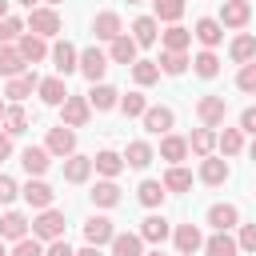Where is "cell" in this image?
Returning <instances> with one entry per match:
<instances>
[{
    "label": "cell",
    "instance_id": "6da1fadb",
    "mask_svg": "<svg viewBox=\"0 0 256 256\" xmlns=\"http://www.w3.org/2000/svg\"><path fill=\"white\" fill-rule=\"evenodd\" d=\"M24 28L48 40V36H56V32H60L64 24H60V12H56L52 4H44V8L36 4V8H28V20H24Z\"/></svg>",
    "mask_w": 256,
    "mask_h": 256
},
{
    "label": "cell",
    "instance_id": "7a4b0ae2",
    "mask_svg": "<svg viewBox=\"0 0 256 256\" xmlns=\"http://www.w3.org/2000/svg\"><path fill=\"white\" fill-rule=\"evenodd\" d=\"M32 236H36V240H56V236H64V212H60V208H40V212L32 216Z\"/></svg>",
    "mask_w": 256,
    "mask_h": 256
},
{
    "label": "cell",
    "instance_id": "3957f363",
    "mask_svg": "<svg viewBox=\"0 0 256 256\" xmlns=\"http://www.w3.org/2000/svg\"><path fill=\"white\" fill-rule=\"evenodd\" d=\"M76 72H80L84 80L100 84V76L108 72V52H100L96 44H92V48H84V52H80V60H76Z\"/></svg>",
    "mask_w": 256,
    "mask_h": 256
},
{
    "label": "cell",
    "instance_id": "277c9868",
    "mask_svg": "<svg viewBox=\"0 0 256 256\" xmlns=\"http://www.w3.org/2000/svg\"><path fill=\"white\" fill-rule=\"evenodd\" d=\"M92 120V104H88V96H72L68 92V100L60 104V124H68V128H84Z\"/></svg>",
    "mask_w": 256,
    "mask_h": 256
},
{
    "label": "cell",
    "instance_id": "5b68a950",
    "mask_svg": "<svg viewBox=\"0 0 256 256\" xmlns=\"http://www.w3.org/2000/svg\"><path fill=\"white\" fill-rule=\"evenodd\" d=\"M196 116H200L204 128H220L224 116H228V100L224 96H200L196 100Z\"/></svg>",
    "mask_w": 256,
    "mask_h": 256
},
{
    "label": "cell",
    "instance_id": "8992f818",
    "mask_svg": "<svg viewBox=\"0 0 256 256\" xmlns=\"http://www.w3.org/2000/svg\"><path fill=\"white\" fill-rule=\"evenodd\" d=\"M172 244H176L180 256H196V252L204 248V232H200V224H176V228H172Z\"/></svg>",
    "mask_w": 256,
    "mask_h": 256
},
{
    "label": "cell",
    "instance_id": "52a82bcc",
    "mask_svg": "<svg viewBox=\"0 0 256 256\" xmlns=\"http://www.w3.org/2000/svg\"><path fill=\"white\" fill-rule=\"evenodd\" d=\"M140 120H144V128H148L152 136H164V132H172V124H176V112H172L168 104H148Z\"/></svg>",
    "mask_w": 256,
    "mask_h": 256
},
{
    "label": "cell",
    "instance_id": "ba28073f",
    "mask_svg": "<svg viewBox=\"0 0 256 256\" xmlns=\"http://www.w3.org/2000/svg\"><path fill=\"white\" fill-rule=\"evenodd\" d=\"M44 148L52 152V156H72L76 152V128H68V124H56V128H48V140H44Z\"/></svg>",
    "mask_w": 256,
    "mask_h": 256
},
{
    "label": "cell",
    "instance_id": "9c48e42d",
    "mask_svg": "<svg viewBox=\"0 0 256 256\" xmlns=\"http://www.w3.org/2000/svg\"><path fill=\"white\" fill-rule=\"evenodd\" d=\"M136 52H140V44H136L128 32H120L116 40H108V60H112V64H124V68H132V64L140 60Z\"/></svg>",
    "mask_w": 256,
    "mask_h": 256
},
{
    "label": "cell",
    "instance_id": "30bf717a",
    "mask_svg": "<svg viewBox=\"0 0 256 256\" xmlns=\"http://www.w3.org/2000/svg\"><path fill=\"white\" fill-rule=\"evenodd\" d=\"M20 196H24L28 208L40 212V208H52V196H56V192H52V184H44L40 176H28V184L20 188Z\"/></svg>",
    "mask_w": 256,
    "mask_h": 256
},
{
    "label": "cell",
    "instance_id": "8fae6325",
    "mask_svg": "<svg viewBox=\"0 0 256 256\" xmlns=\"http://www.w3.org/2000/svg\"><path fill=\"white\" fill-rule=\"evenodd\" d=\"M136 232H140V240H144V244H156V248H160V244L172 236V224H168L160 212H152V216H144V220H140V228H136Z\"/></svg>",
    "mask_w": 256,
    "mask_h": 256
},
{
    "label": "cell",
    "instance_id": "7c38bea8",
    "mask_svg": "<svg viewBox=\"0 0 256 256\" xmlns=\"http://www.w3.org/2000/svg\"><path fill=\"white\" fill-rule=\"evenodd\" d=\"M112 236H116V224H112L108 216H88V220H84V240H88V244L104 248V244H112Z\"/></svg>",
    "mask_w": 256,
    "mask_h": 256
},
{
    "label": "cell",
    "instance_id": "4fadbf2b",
    "mask_svg": "<svg viewBox=\"0 0 256 256\" xmlns=\"http://www.w3.org/2000/svg\"><path fill=\"white\" fill-rule=\"evenodd\" d=\"M216 20H220L224 28H244V24L252 20V4H248V0H224Z\"/></svg>",
    "mask_w": 256,
    "mask_h": 256
},
{
    "label": "cell",
    "instance_id": "5bb4252c",
    "mask_svg": "<svg viewBox=\"0 0 256 256\" xmlns=\"http://www.w3.org/2000/svg\"><path fill=\"white\" fill-rule=\"evenodd\" d=\"M36 96H40L48 108H60V104L68 100V84H64V76H44V80L36 84Z\"/></svg>",
    "mask_w": 256,
    "mask_h": 256
},
{
    "label": "cell",
    "instance_id": "9a60e30c",
    "mask_svg": "<svg viewBox=\"0 0 256 256\" xmlns=\"http://www.w3.org/2000/svg\"><path fill=\"white\" fill-rule=\"evenodd\" d=\"M120 156H124V168H136V172H144V168L156 160V148H152L148 140H132V144L120 152Z\"/></svg>",
    "mask_w": 256,
    "mask_h": 256
},
{
    "label": "cell",
    "instance_id": "2e32d148",
    "mask_svg": "<svg viewBox=\"0 0 256 256\" xmlns=\"http://www.w3.org/2000/svg\"><path fill=\"white\" fill-rule=\"evenodd\" d=\"M208 188H220L232 172H228V160H220V156H200V172H196Z\"/></svg>",
    "mask_w": 256,
    "mask_h": 256
},
{
    "label": "cell",
    "instance_id": "e0dca14e",
    "mask_svg": "<svg viewBox=\"0 0 256 256\" xmlns=\"http://www.w3.org/2000/svg\"><path fill=\"white\" fill-rule=\"evenodd\" d=\"M28 232H32V220H28L24 212H4V216H0V240H12V244H16V240H24Z\"/></svg>",
    "mask_w": 256,
    "mask_h": 256
},
{
    "label": "cell",
    "instance_id": "ac0fdd59",
    "mask_svg": "<svg viewBox=\"0 0 256 256\" xmlns=\"http://www.w3.org/2000/svg\"><path fill=\"white\" fill-rule=\"evenodd\" d=\"M48 56H52V64H56V72H60V76L76 72V60H80L76 44H68V40H56V44L48 48Z\"/></svg>",
    "mask_w": 256,
    "mask_h": 256
},
{
    "label": "cell",
    "instance_id": "d6986e66",
    "mask_svg": "<svg viewBox=\"0 0 256 256\" xmlns=\"http://www.w3.org/2000/svg\"><path fill=\"white\" fill-rule=\"evenodd\" d=\"M36 84H40L36 72H20V76H12V80L4 84V96H8L12 104H20V100H28V96L36 92Z\"/></svg>",
    "mask_w": 256,
    "mask_h": 256
},
{
    "label": "cell",
    "instance_id": "ffe728a7",
    "mask_svg": "<svg viewBox=\"0 0 256 256\" xmlns=\"http://www.w3.org/2000/svg\"><path fill=\"white\" fill-rule=\"evenodd\" d=\"M92 172H100L104 180H116V176L124 172V156L112 152V148H100V152L92 156Z\"/></svg>",
    "mask_w": 256,
    "mask_h": 256
},
{
    "label": "cell",
    "instance_id": "44dd1931",
    "mask_svg": "<svg viewBox=\"0 0 256 256\" xmlns=\"http://www.w3.org/2000/svg\"><path fill=\"white\" fill-rule=\"evenodd\" d=\"M132 40H136L140 48H152V44L160 40V20H156V16H136V20H132Z\"/></svg>",
    "mask_w": 256,
    "mask_h": 256
},
{
    "label": "cell",
    "instance_id": "7402d4cb",
    "mask_svg": "<svg viewBox=\"0 0 256 256\" xmlns=\"http://www.w3.org/2000/svg\"><path fill=\"white\" fill-rule=\"evenodd\" d=\"M192 36H196L204 48H216V44L224 40V24H220L216 16H200V20H196V28H192Z\"/></svg>",
    "mask_w": 256,
    "mask_h": 256
},
{
    "label": "cell",
    "instance_id": "603a6c76",
    "mask_svg": "<svg viewBox=\"0 0 256 256\" xmlns=\"http://www.w3.org/2000/svg\"><path fill=\"white\" fill-rule=\"evenodd\" d=\"M208 224H212L216 232H232V228L240 224V208H236V204H212V208H208Z\"/></svg>",
    "mask_w": 256,
    "mask_h": 256
},
{
    "label": "cell",
    "instance_id": "cb8c5ba5",
    "mask_svg": "<svg viewBox=\"0 0 256 256\" xmlns=\"http://www.w3.org/2000/svg\"><path fill=\"white\" fill-rule=\"evenodd\" d=\"M120 32H124V20L116 12H96V20H92V36L96 40H116Z\"/></svg>",
    "mask_w": 256,
    "mask_h": 256
},
{
    "label": "cell",
    "instance_id": "d4e9b609",
    "mask_svg": "<svg viewBox=\"0 0 256 256\" xmlns=\"http://www.w3.org/2000/svg\"><path fill=\"white\" fill-rule=\"evenodd\" d=\"M16 48H20V56H24L28 64H40V60L48 56V40L36 36V32H24V36L16 40Z\"/></svg>",
    "mask_w": 256,
    "mask_h": 256
},
{
    "label": "cell",
    "instance_id": "484cf974",
    "mask_svg": "<svg viewBox=\"0 0 256 256\" xmlns=\"http://www.w3.org/2000/svg\"><path fill=\"white\" fill-rule=\"evenodd\" d=\"M88 104H92V112H112L120 104V92L112 84H92L88 88Z\"/></svg>",
    "mask_w": 256,
    "mask_h": 256
},
{
    "label": "cell",
    "instance_id": "4316f807",
    "mask_svg": "<svg viewBox=\"0 0 256 256\" xmlns=\"http://www.w3.org/2000/svg\"><path fill=\"white\" fill-rule=\"evenodd\" d=\"M184 156H188V136L164 132V136H160V160H168V164H180Z\"/></svg>",
    "mask_w": 256,
    "mask_h": 256
},
{
    "label": "cell",
    "instance_id": "83f0119b",
    "mask_svg": "<svg viewBox=\"0 0 256 256\" xmlns=\"http://www.w3.org/2000/svg\"><path fill=\"white\" fill-rule=\"evenodd\" d=\"M88 176H92V156H80V152L64 156V180L68 184H84Z\"/></svg>",
    "mask_w": 256,
    "mask_h": 256
},
{
    "label": "cell",
    "instance_id": "f1b7e54d",
    "mask_svg": "<svg viewBox=\"0 0 256 256\" xmlns=\"http://www.w3.org/2000/svg\"><path fill=\"white\" fill-rule=\"evenodd\" d=\"M160 44H164V52H188V44H192V28L168 24V28L160 32Z\"/></svg>",
    "mask_w": 256,
    "mask_h": 256
},
{
    "label": "cell",
    "instance_id": "f546056e",
    "mask_svg": "<svg viewBox=\"0 0 256 256\" xmlns=\"http://www.w3.org/2000/svg\"><path fill=\"white\" fill-rule=\"evenodd\" d=\"M192 72H196L200 80H216V76H220V56H216V48L196 52V56H192Z\"/></svg>",
    "mask_w": 256,
    "mask_h": 256
},
{
    "label": "cell",
    "instance_id": "4dcf8cb0",
    "mask_svg": "<svg viewBox=\"0 0 256 256\" xmlns=\"http://www.w3.org/2000/svg\"><path fill=\"white\" fill-rule=\"evenodd\" d=\"M20 164H24L28 176H44L48 164H52V152H48V148H24V152H20Z\"/></svg>",
    "mask_w": 256,
    "mask_h": 256
},
{
    "label": "cell",
    "instance_id": "1f68e13d",
    "mask_svg": "<svg viewBox=\"0 0 256 256\" xmlns=\"http://www.w3.org/2000/svg\"><path fill=\"white\" fill-rule=\"evenodd\" d=\"M88 196H92V204H96V208H116V204L124 200L116 180H96V188H92Z\"/></svg>",
    "mask_w": 256,
    "mask_h": 256
},
{
    "label": "cell",
    "instance_id": "d6a6232c",
    "mask_svg": "<svg viewBox=\"0 0 256 256\" xmlns=\"http://www.w3.org/2000/svg\"><path fill=\"white\" fill-rule=\"evenodd\" d=\"M228 56H232V64H248V60H256V36H252V32H240V36H232V44H228Z\"/></svg>",
    "mask_w": 256,
    "mask_h": 256
},
{
    "label": "cell",
    "instance_id": "836d02e7",
    "mask_svg": "<svg viewBox=\"0 0 256 256\" xmlns=\"http://www.w3.org/2000/svg\"><path fill=\"white\" fill-rule=\"evenodd\" d=\"M24 68H28V60L20 56V48H16V44H0V76L12 80V76H20Z\"/></svg>",
    "mask_w": 256,
    "mask_h": 256
},
{
    "label": "cell",
    "instance_id": "e575fe53",
    "mask_svg": "<svg viewBox=\"0 0 256 256\" xmlns=\"http://www.w3.org/2000/svg\"><path fill=\"white\" fill-rule=\"evenodd\" d=\"M108 248H112V256H144V240H140V232H116Z\"/></svg>",
    "mask_w": 256,
    "mask_h": 256
},
{
    "label": "cell",
    "instance_id": "d590c367",
    "mask_svg": "<svg viewBox=\"0 0 256 256\" xmlns=\"http://www.w3.org/2000/svg\"><path fill=\"white\" fill-rule=\"evenodd\" d=\"M204 256H240V244H236V236H228V232H212V236L204 240Z\"/></svg>",
    "mask_w": 256,
    "mask_h": 256
},
{
    "label": "cell",
    "instance_id": "8d00e7d4",
    "mask_svg": "<svg viewBox=\"0 0 256 256\" xmlns=\"http://www.w3.org/2000/svg\"><path fill=\"white\" fill-rule=\"evenodd\" d=\"M188 152H196V156H212L216 152V128H192V136H188Z\"/></svg>",
    "mask_w": 256,
    "mask_h": 256
},
{
    "label": "cell",
    "instance_id": "74e56055",
    "mask_svg": "<svg viewBox=\"0 0 256 256\" xmlns=\"http://www.w3.org/2000/svg\"><path fill=\"white\" fill-rule=\"evenodd\" d=\"M164 196H168V188H164L160 180H140V188H136V200H140L144 208H160Z\"/></svg>",
    "mask_w": 256,
    "mask_h": 256
},
{
    "label": "cell",
    "instance_id": "f35d334b",
    "mask_svg": "<svg viewBox=\"0 0 256 256\" xmlns=\"http://www.w3.org/2000/svg\"><path fill=\"white\" fill-rule=\"evenodd\" d=\"M168 192H188L192 188V172L184 168V164H168V172H164V180H160Z\"/></svg>",
    "mask_w": 256,
    "mask_h": 256
},
{
    "label": "cell",
    "instance_id": "ab89813d",
    "mask_svg": "<svg viewBox=\"0 0 256 256\" xmlns=\"http://www.w3.org/2000/svg\"><path fill=\"white\" fill-rule=\"evenodd\" d=\"M156 64H160V72H164V76H184L192 60H188V52H160V60H156Z\"/></svg>",
    "mask_w": 256,
    "mask_h": 256
},
{
    "label": "cell",
    "instance_id": "60d3db41",
    "mask_svg": "<svg viewBox=\"0 0 256 256\" xmlns=\"http://www.w3.org/2000/svg\"><path fill=\"white\" fill-rule=\"evenodd\" d=\"M0 124H4V132H8V136H20V132H28V112H24L20 104H8Z\"/></svg>",
    "mask_w": 256,
    "mask_h": 256
},
{
    "label": "cell",
    "instance_id": "b9f144b4",
    "mask_svg": "<svg viewBox=\"0 0 256 256\" xmlns=\"http://www.w3.org/2000/svg\"><path fill=\"white\" fill-rule=\"evenodd\" d=\"M216 148H220V156H240V148H244V132H240V128H224V132H216Z\"/></svg>",
    "mask_w": 256,
    "mask_h": 256
},
{
    "label": "cell",
    "instance_id": "7bdbcfd3",
    "mask_svg": "<svg viewBox=\"0 0 256 256\" xmlns=\"http://www.w3.org/2000/svg\"><path fill=\"white\" fill-rule=\"evenodd\" d=\"M152 16L164 24H176L184 16V0H152Z\"/></svg>",
    "mask_w": 256,
    "mask_h": 256
},
{
    "label": "cell",
    "instance_id": "ee69618b",
    "mask_svg": "<svg viewBox=\"0 0 256 256\" xmlns=\"http://www.w3.org/2000/svg\"><path fill=\"white\" fill-rule=\"evenodd\" d=\"M132 80H136L140 88L156 84V80H160V64H156V60H136V64H132Z\"/></svg>",
    "mask_w": 256,
    "mask_h": 256
},
{
    "label": "cell",
    "instance_id": "f6af8a7d",
    "mask_svg": "<svg viewBox=\"0 0 256 256\" xmlns=\"http://www.w3.org/2000/svg\"><path fill=\"white\" fill-rule=\"evenodd\" d=\"M24 32H28V28H24L20 16H4V20H0V44H16Z\"/></svg>",
    "mask_w": 256,
    "mask_h": 256
},
{
    "label": "cell",
    "instance_id": "bcb514c9",
    "mask_svg": "<svg viewBox=\"0 0 256 256\" xmlns=\"http://www.w3.org/2000/svg\"><path fill=\"white\" fill-rule=\"evenodd\" d=\"M128 120L132 116H144V108H148V100H144V92H128V96H120V104H116Z\"/></svg>",
    "mask_w": 256,
    "mask_h": 256
},
{
    "label": "cell",
    "instance_id": "7dc6e473",
    "mask_svg": "<svg viewBox=\"0 0 256 256\" xmlns=\"http://www.w3.org/2000/svg\"><path fill=\"white\" fill-rule=\"evenodd\" d=\"M236 88L240 92H256V60H248V64H240V72H236Z\"/></svg>",
    "mask_w": 256,
    "mask_h": 256
},
{
    "label": "cell",
    "instance_id": "c3c4849f",
    "mask_svg": "<svg viewBox=\"0 0 256 256\" xmlns=\"http://www.w3.org/2000/svg\"><path fill=\"white\" fill-rule=\"evenodd\" d=\"M12 256H44V244L36 236H24V240L12 244Z\"/></svg>",
    "mask_w": 256,
    "mask_h": 256
},
{
    "label": "cell",
    "instance_id": "681fc988",
    "mask_svg": "<svg viewBox=\"0 0 256 256\" xmlns=\"http://www.w3.org/2000/svg\"><path fill=\"white\" fill-rule=\"evenodd\" d=\"M236 244H240V252H256V220H252V224H240Z\"/></svg>",
    "mask_w": 256,
    "mask_h": 256
},
{
    "label": "cell",
    "instance_id": "f907efd6",
    "mask_svg": "<svg viewBox=\"0 0 256 256\" xmlns=\"http://www.w3.org/2000/svg\"><path fill=\"white\" fill-rule=\"evenodd\" d=\"M16 196H20V184H16L12 176H4V172H0V204H12Z\"/></svg>",
    "mask_w": 256,
    "mask_h": 256
},
{
    "label": "cell",
    "instance_id": "816d5d0a",
    "mask_svg": "<svg viewBox=\"0 0 256 256\" xmlns=\"http://www.w3.org/2000/svg\"><path fill=\"white\" fill-rule=\"evenodd\" d=\"M44 256H76V252H72V244H68L64 236H56V240H48V248H44Z\"/></svg>",
    "mask_w": 256,
    "mask_h": 256
},
{
    "label": "cell",
    "instance_id": "f5cc1de1",
    "mask_svg": "<svg viewBox=\"0 0 256 256\" xmlns=\"http://www.w3.org/2000/svg\"><path fill=\"white\" fill-rule=\"evenodd\" d=\"M240 132H252V136H256V104H248V108L240 112Z\"/></svg>",
    "mask_w": 256,
    "mask_h": 256
},
{
    "label": "cell",
    "instance_id": "db71d44e",
    "mask_svg": "<svg viewBox=\"0 0 256 256\" xmlns=\"http://www.w3.org/2000/svg\"><path fill=\"white\" fill-rule=\"evenodd\" d=\"M8 156H12V136L0 132V160H8Z\"/></svg>",
    "mask_w": 256,
    "mask_h": 256
},
{
    "label": "cell",
    "instance_id": "11a10c76",
    "mask_svg": "<svg viewBox=\"0 0 256 256\" xmlns=\"http://www.w3.org/2000/svg\"><path fill=\"white\" fill-rule=\"evenodd\" d=\"M76 256H104V252H100V248H96V244H84V248H80V252H76Z\"/></svg>",
    "mask_w": 256,
    "mask_h": 256
},
{
    "label": "cell",
    "instance_id": "9f6ffc18",
    "mask_svg": "<svg viewBox=\"0 0 256 256\" xmlns=\"http://www.w3.org/2000/svg\"><path fill=\"white\" fill-rule=\"evenodd\" d=\"M8 4H12V0H0V20L8 16Z\"/></svg>",
    "mask_w": 256,
    "mask_h": 256
},
{
    "label": "cell",
    "instance_id": "6f0895ef",
    "mask_svg": "<svg viewBox=\"0 0 256 256\" xmlns=\"http://www.w3.org/2000/svg\"><path fill=\"white\" fill-rule=\"evenodd\" d=\"M248 156H252V164H256V140H252V148H248Z\"/></svg>",
    "mask_w": 256,
    "mask_h": 256
},
{
    "label": "cell",
    "instance_id": "680465c9",
    "mask_svg": "<svg viewBox=\"0 0 256 256\" xmlns=\"http://www.w3.org/2000/svg\"><path fill=\"white\" fill-rule=\"evenodd\" d=\"M16 4H24V8H36V0H16Z\"/></svg>",
    "mask_w": 256,
    "mask_h": 256
},
{
    "label": "cell",
    "instance_id": "91938a15",
    "mask_svg": "<svg viewBox=\"0 0 256 256\" xmlns=\"http://www.w3.org/2000/svg\"><path fill=\"white\" fill-rule=\"evenodd\" d=\"M4 108H8V100H4V96H0V120H4Z\"/></svg>",
    "mask_w": 256,
    "mask_h": 256
},
{
    "label": "cell",
    "instance_id": "94428289",
    "mask_svg": "<svg viewBox=\"0 0 256 256\" xmlns=\"http://www.w3.org/2000/svg\"><path fill=\"white\" fill-rule=\"evenodd\" d=\"M144 256H164V252H160V248H152V252H144Z\"/></svg>",
    "mask_w": 256,
    "mask_h": 256
},
{
    "label": "cell",
    "instance_id": "6125c7cd",
    "mask_svg": "<svg viewBox=\"0 0 256 256\" xmlns=\"http://www.w3.org/2000/svg\"><path fill=\"white\" fill-rule=\"evenodd\" d=\"M0 256H8V248H4V240H0Z\"/></svg>",
    "mask_w": 256,
    "mask_h": 256
},
{
    "label": "cell",
    "instance_id": "be15d7a7",
    "mask_svg": "<svg viewBox=\"0 0 256 256\" xmlns=\"http://www.w3.org/2000/svg\"><path fill=\"white\" fill-rule=\"evenodd\" d=\"M128 4H144V0H128Z\"/></svg>",
    "mask_w": 256,
    "mask_h": 256
},
{
    "label": "cell",
    "instance_id": "e7e4bbea",
    "mask_svg": "<svg viewBox=\"0 0 256 256\" xmlns=\"http://www.w3.org/2000/svg\"><path fill=\"white\" fill-rule=\"evenodd\" d=\"M48 4H60V0H48Z\"/></svg>",
    "mask_w": 256,
    "mask_h": 256
}]
</instances>
